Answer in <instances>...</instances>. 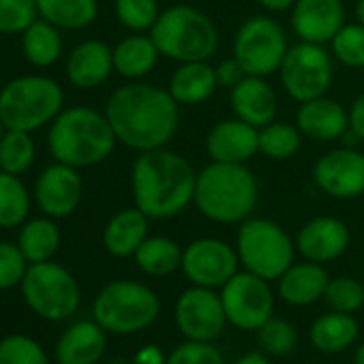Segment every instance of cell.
<instances>
[{
    "instance_id": "obj_36",
    "label": "cell",
    "mask_w": 364,
    "mask_h": 364,
    "mask_svg": "<svg viewBox=\"0 0 364 364\" xmlns=\"http://www.w3.org/2000/svg\"><path fill=\"white\" fill-rule=\"evenodd\" d=\"M330 54L347 69H364V26L345 24L330 41Z\"/></svg>"
},
{
    "instance_id": "obj_13",
    "label": "cell",
    "mask_w": 364,
    "mask_h": 364,
    "mask_svg": "<svg viewBox=\"0 0 364 364\" xmlns=\"http://www.w3.org/2000/svg\"><path fill=\"white\" fill-rule=\"evenodd\" d=\"M240 266L238 251L219 238H200L193 240L182 251L180 270L185 277L200 287H223Z\"/></svg>"
},
{
    "instance_id": "obj_29",
    "label": "cell",
    "mask_w": 364,
    "mask_h": 364,
    "mask_svg": "<svg viewBox=\"0 0 364 364\" xmlns=\"http://www.w3.org/2000/svg\"><path fill=\"white\" fill-rule=\"evenodd\" d=\"M22 54L33 67H39V69H48L56 65L63 56L60 28L37 18L22 33Z\"/></svg>"
},
{
    "instance_id": "obj_28",
    "label": "cell",
    "mask_w": 364,
    "mask_h": 364,
    "mask_svg": "<svg viewBox=\"0 0 364 364\" xmlns=\"http://www.w3.org/2000/svg\"><path fill=\"white\" fill-rule=\"evenodd\" d=\"M37 14L60 31H84L95 24L99 3L97 0H37Z\"/></svg>"
},
{
    "instance_id": "obj_11",
    "label": "cell",
    "mask_w": 364,
    "mask_h": 364,
    "mask_svg": "<svg viewBox=\"0 0 364 364\" xmlns=\"http://www.w3.org/2000/svg\"><path fill=\"white\" fill-rule=\"evenodd\" d=\"M279 77L285 92L298 103L323 97L334 80V58L326 46L298 41L296 46H289Z\"/></svg>"
},
{
    "instance_id": "obj_35",
    "label": "cell",
    "mask_w": 364,
    "mask_h": 364,
    "mask_svg": "<svg viewBox=\"0 0 364 364\" xmlns=\"http://www.w3.org/2000/svg\"><path fill=\"white\" fill-rule=\"evenodd\" d=\"M302 146V133L296 124L272 120L259 129V152L272 161L291 159Z\"/></svg>"
},
{
    "instance_id": "obj_27",
    "label": "cell",
    "mask_w": 364,
    "mask_h": 364,
    "mask_svg": "<svg viewBox=\"0 0 364 364\" xmlns=\"http://www.w3.org/2000/svg\"><path fill=\"white\" fill-rule=\"evenodd\" d=\"M148 221L150 219L137 206L116 213L103 230L107 253L114 257H133L139 245L148 238Z\"/></svg>"
},
{
    "instance_id": "obj_23",
    "label": "cell",
    "mask_w": 364,
    "mask_h": 364,
    "mask_svg": "<svg viewBox=\"0 0 364 364\" xmlns=\"http://www.w3.org/2000/svg\"><path fill=\"white\" fill-rule=\"evenodd\" d=\"M167 90L178 105H200L219 90L217 69L210 60L180 63L169 77Z\"/></svg>"
},
{
    "instance_id": "obj_7",
    "label": "cell",
    "mask_w": 364,
    "mask_h": 364,
    "mask_svg": "<svg viewBox=\"0 0 364 364\" xmlns=\"http://www.w3.org/2000/svg\"><path fill=\"white\" fill-rule=\"evenodd\" d=\"M159 296L137 281H114L105 285L92 306L95 321L116 334L148 328L159 315Z\"/></svg>"
},
{
    "instance_id": "obj_18",
    "label": "cell",
    "mask_w": 364,
    "mask_h": 364,
    "mask_svg": "<svg viewBox=\"0 0 364 364\" xmlns=\"http://www.w3.org/2000/svg\"><path fill=\"white\" fill-rule=\"evenodd\" d=\"M347 247L349 230L336 217H315L306 221L296 236V249L300 255L315 264H326L341 257Z\"/></svg>"
},
{
    "instance_id": "obj_34",
    "label": "cell",
    "mask_w": 364,
    "mask_h": 364,
    "mask_svg": "<svg viewBox=\"0 0 364 364\" xmlns=\"http://www.w3.org/2000/svg\"><path fill=\"white\" fill-rule=\"evenodd\" d=\"M37 156V146L26 131L7 129L3 139H0V171H7L14 176L26 173Z\"/></svg>"
},
{
    "instance_id": "obj_40",
    "label": "cell",
    "mask_w": 364,
    "mask_h": 364,
    "mask_svg": "<svg viewBox=\"0 0 364 364\" xmlns=\"http://www.w3.org/2000/svg\"><path fill=\"white\" fill-rule=\"evenodd\" d=\"M323 298H326V302L330 304L332 311L353 313L364 302V285L360 281L351 279V277H338V279H332L328 283Z\"/></svg>"
},
{
    "instance_id": "obj_46",
    "label": "cell",
    "mask_w": 364,
    "mask_h": 364,
    "mask_svg": "<svg viewBox=\"0 0 364 364\" xmlns=\"http://www.w3.org/2000/svg\"><path fill=\"white\" fill-rule=\"evenodd\" d=\"M167 358L163 355V351L156 345H146L137 351L133 364H165Z\"/></svg>"
},
{
    "instance_id": "obj_31",
    "label": "cell",
    "mask_w": 364,
    "mask_h": 364,
    "mask_svg": "<svg viewBox=\"0 0 364 364\" xmlns=\"http://www.w3.org/2000/svg\"><path fill=\"white\" fill-rule=\"evenodd\" d=\"M18 247L22 249L28 264L50 262L60 247V230L50 217L26 221L20 230Z\"/></svg>"
},
{
    "instance_id": "obj_47",
    "label": "cell",
    "mask_w": 364,
    "mask_h": 364,
    "mask_svg": "<svg viewBox=\"0 0 364 364\" xmlns=\"http://www.w3.org/2000/svg\"><path fill=\"white\" fill-rule=\"evenodd\" d=\"M255 3H259L264 9H268V11H272V14H281V11L291 9L296 0H255Z\"/></svg>"
},
{
    "instance_id": "obj_39",
    "label": "cell",
    "mask_w": 364,
    "mask_h": 364,
    "mask_svg": "<svg viewBox=\"0 0 364 364\" xmlns=\"http://www.w3.org/2000/svg\"><path fill=\"white\" fill-rule=\"evenodd\" d=\"M37 18V0H0V35H22Z\"/></svg>"
},
{
    "instance_id": "obj_49",
    "label": "cell",
    "mask_w": 364,
    "mask_h": 364,
    "mask_svg": "<svg viewBox=\"0 0 364 364\" xmlns=\"http://www.w3.org/2000/svg\"><path fill=\"white\" fill-rule=\"evenodd\" d=\"M353 14H355V22H360L364 26V0H355Z\"/></svg>"
},
{
    "instance_id": "obj_14",
    "label": "cell",
    "mask_w": 364,
    "mask_h": 364,
    "mask_svg": "<svg viewBox=\"0 0 364 364\" xmlns=\"http://www.w3.org/2000/svg\"><path fill=\"white\" fill-rule=\"evenodd\" d=\"M313 180L328 198L355 200L364 196V154L351 146L328 150L315 161Z\"/></svg>"
},
{
    "instance_id": "obj_2",
    "label": "cell",
    "mask_w": 364,
    "mask_h": 364,
    "mask_svg": "<svg viewBox=\"0 0 364 364\" xmlns=\"http://www.w3.org/2000/svg\"><path fill=\"white\" fill-rule=\"evenodd\" d=\"M198 171L187 156L165 148L137 152L131 165V191L135 206L156 221L185 213L196 198Z\"/></svg>"
},
{
    "instance_id": "obj_38",
    "label": "cell",
    "mask_w": 364,
    "mask_h": 364,
    "mask_svg": "<svg viewBox=\"0 0 364 364\" xmlns=\"http://www.w3.org/2000/svg\"><path fill=\"white\" fill-rule=\"evenodd\" d=\"M259 347L270 355H287L298 345V332L296 328L285 319L270 317L259 330H257Z\"/></svg>"
},
{
    "instance_id": "obj_4",
    "label": "cell",
    "mask_w": 364,
    "mask_h": 364,
    "mask_svg": "<svg viewBox=\"0 0 364 364\" xmlns=\"http://www.w3.org/2000/svg\"><path fill=\"white\" fill-rule=\"evenodd\" d=\"M259 202V185L247 163L213 161L198 171L196 208L215 223H242Z\"/></svg>"
},
{
    "instance_id": "obj_33",
    "label": "cell",
    "mask_w": 364,
    "mask_h": 364,
    "mask_svg": "<svg viewBox=\"0 0 364 364\" xmlns=\"http://www.w3.org/2000/svg\"><path fill=\"white\" fill-rule=\"evenodd\" d=\"M31 213V196L20 176L0 171V228L24 225Z\"/></svg>"
},
{
    "instance_id": "obj_26",
    "label": "cell",
    "mask_w": 364,
    "mask_h": 364,
    "mask_svg": "<svg viewBox=\"0 0 364 364\" xmlns=\"http://www.w3.org/2000/svg\"><path fill=\"white\" fill-rule=\"evenodd\" d=\"M161 54L150 33H131L114 48V71L129 80L139 82L156 67Z\"/></svg>"
},
{
    "instance_id": "obj_51",
    "label": "cell",
    "mask_w": 364,
    "mask_h": 364,
    "mask_svg": "<svg viewBox=\"0 0 364 364\" xmlns=\"http://www.w3.org/2000/svg\"><path fill=\"white\" fill-rule=\"evenodd\" d=\"M5 131H7V127L3 124V120H0V139H3V135H5Z\"/></svg>"
},
{
    "instance_id": "obj_17",
    "label": "cell",
    "mask_w": 364,
    "mask_h": 364,
    "mask_svg": "<svg viewBox=\"0 0 364 364\" xmlns=\"http://www.w3.org/2000/svg\"><path fill=\"white\" fill-rule=\"evenodd\" d=\"M343 26V0H296L291 7V28L300 41L330 46V41Z\"/></svg>"
},
{
    "instance_id": "obj_21",
    "label": "cell",
    "mask_w": 364,
    "mask_h": 364,
    "mask_svg": "<svg viewBox=\"0 0 364 364\" xmlns=\"http://www.w3.org/2000/svg\"><path fill=\"white\" fill-rule=\"evenodd\" d=\"M114 73V50L99 41L88 39L75 46L67 58V80L80 90L103 86Z\"/></svg>"
},
{
    "instance_id": "obj_22",
    "label": "cell",
    "mask_w": 364,
    "mask_h": 364,
    "mask_svg": "<svg viewBox=\"0 0 364 364\" xmlns=\"http://www.w3.org/2000/svg\"><path fill=\"white\" fill-rule=\"evenodd\" d=\"M230 103H232L236 118L257 129L277 120L279 99L266 77L245 75V80L230 90Z\"/></svg>"
},
{
    "instance_id": "obj_19",
    "label": "cell",
    "mask_w": 364,
    "mask_h": 364,
    "mask_svg": "<svg viewBox=\"0 0 364 364\" xmlns=\"http://www.w3.org/2000/svg\"><path fill=\"white\" fill-rule=\"evenodd\" d=\"M206 150L219 163H249L259 152V129L240 118L221 120L210 129Z\"/></svg>"
},
{
    "instance_id": "obj_3",
    "label": "cell",
    "mask_w": 364,
    "mask_h": 364,
    "mask_svg": "<svg viewBox=\"0 0 364 364\" xmlns=\"http://www.w3.org/2000/svg\"><path fill=\"white\" fill-rule=\"evenodd\" d=\"M118 139L105 116L88 105L63 109L48 131V148L58 163L92 167L112 156Z\"/></svg>"
},
{
    "instance_id": "obj_8",
    "label": "cell",
    "mask_w": 364,
    "mask_h": 364,
    "mask_svg": "<svg viewBox=\"0 0 364 364\" xmlns=\"http://www.w3.org/2000/svg\"><path fill=\"white\" fill-rule=\"evenodd\" d=\"M236 251L247 272L277 281L294 264V240L270 219H247L238 230Z\"/></svg>"
},
{
    "instance_id": "obj_12",
    "label": "cell",
    "mask_w": 364,
    "mask_h": 364,
    "mask_svg": "<svg viewBox=\"0 0 364 364\" xmlns=\"http://www.w3.org/2000/svg\"><path fill=\"white\" fill-rule=\"evenodd\" d=\"M221 300L228 321L242 330H259L274 309V296L266 279L253 272H236L223 287Z\"/></svg>"
},
{
    "instance_id": "obj_45",
    "label": "cell",
    "mask_w": 364,
    "mask_h": 364,
    "mask_svg": "<svg viewBox=\"0 0 364 364\" xmlns=\"http://www.w3.org/2000/svg\"><path fill=\"white\" fill-rule=\"evenodd\" d=\"M349 129L364 141V92H360L349 105Z\"/></svg>"
},
{
    "instance_id": "obj_50",
    "label": "cell",
    "mask_w": 364,
    "mask_h": 364,
    "mask_svg": "<svg viewBox=\"0 0 364 364\" xmlns=\"http://www.w3.org/2000/svg\"><path fill=\"white\" fill-rule=\"evenodd\" d=\"M355 364H364V343H362L360 349L355 351Z\"/></svg>"
},
{
    "instance_id": "obj_37",
    "label": "cell",
    "mask_w": 364,
    "mask_h": 364,
    "mask_svg": "<svg viewBox=\"0 0 364 364\" xmlns=\"http://www.w3.org/2000/svg\"><path fill=\"white\" fill-rule=\"evenodd\" d=\"M114 11L131 33H150L161 16L156 0H114Z\"/></svg>"
},
{
    "instance_id": "obj_42",
    "label": "cell",
    "mask_w": 364,
    "mask_h": 364,
    "mask_svg": "<svg viewBox=\"0 0 364 364\" xmlns=\"http://www.w3.org/2000/svg\"><path fill=\"white\" fill-rule=\"evenodd\" d=\"M28 266L31 264L18 245L0 242V291L22 285V279H24Z\"/></svg>"
},
{
    "instance_id": "obj_6",
    "label": "cell",
    "mask_w": 364,
    "mask_h": 364,
    "mask_svg": "<svg viewBox=\"0 0 364 364\" xmlns=\"http://www.w3.org/2000/svg\"><path fill=\"white\" fill-rule=\"evenodd\" d=\"M60 84L48 75H20L0 88V120L7 129L39 131L65 109Z\"/></svg>"
},
{
    "instance_id": "obj_9",
    "label": "cell",
    "mask_w": 364,
    "mask_h": 364,
    "mask_svg": "<svg viewBox=\"0 0 364 364\" xmlns=\"http://www.w3.org/2000/svg\"><path fill=\"white\" fill-rule=\"evenodd\" d=\"M26 304L50 321L71 317L80 306V285L75 277L54 262L31 264L22 279Z\"/></svg>"
},
{
    "instance_id": "obj_43",
    "label": "cell",
    "mask_w": 364,
    "mask_h": 364,
    "mask_svg": "<svg viewBox=\"0 0 364 364\" xmlns=\"http://www.w3.org/2000/svg\"><path fill=\"white\" fill-rule=\"evenodd\" d=\"M165 364H225V360L210 341H187L169 353Z\"/></svg>"
},
{
    "instance_id": "obj_30",
    "label": "cell",
    "mask_w": 364,
    "mask_h": 364,
    "mask_svg": "<svg viewBox=\"0 0 364 364\" xmlns=\"http://www.w3.org/2000/svg\"><path fill=\"white\" fill-rule=\"evenodd\" d=\"M182 251L176 240L167 236H148L139 249L135 251L133 259L137 268L150 277H167L182 266Z\"/></svg>"
},
{
    "instance_id": "obj_1",
    "label": "cell",
    "mask_w": 364,
    "mask_h": 364,
    "mask_svg": "<svg viewBox=\"0 0 364 364\" xmlns=\"http://www.w3.org/2000/svg\"><path fill=\"white\" fill-rule=\"evenodd\" d=\"M105 116L122 146L146 152L165 148L173 139L180 124V105L167 88L139 80L109 95Z\"/></svg>"
},
{
    "instance_id": "obj_53",
    "label": "cell",
    "mask_w": 364,
    "mask_h": 364,
    "mask_svg": "<svg viewBox=\"0 0 364 364\" xmlns=\"http://www.w3.org/2000/svg\"><path fill=\"white\" fill-rule=\"evenodd\" d=\"M362 285H364V283H362Z\"/></svg>"
},
{
    "instance_id": "obj_10",
    "label": "cell",
    "mask_w": 364,
    "mask_h": 364,
    "mask_svg": "<svg viewBox=\"0 0 364 364\" xmlns=\"http://www.w3.org/2000/svg\"><path fill=\"white\" fill-rule=\"evenodd\" d=\"M287 50L289 41L285 28L270 16H253L236 31L232 54L247 75L270 77L279 73Z\"/></svg>"
},
{
    "instance_id": "obj_16",
    "label": "cell",
    "mask_w": 364,
    "mask_h": 364,
    "mask_svg": "<svg viewBox=\"0 0 364 364\" xmlns=\"http://www.w3.org/2000/svg\"><path fill=\"white\" fill-rule=\"evenodd\" d=\"M84 198V180L77 167L65 163L48 165L35 182V202L50 219H65L77 210Z\"/></svg>"
},
{
    "instance_id": "obj_44",
    "label": "cell",
    "mask_w": 364,
    "mask_h": 364,
    "mask_svg": "<svg viewBox=\"0 0 364 364\" xmlns=\"http://www.w3.org/2000/svg\"><path fill=\"white\" fill-rule=\"evenodd\" d=\"M217 80H219V88H234V86H238L242 80H245V69L240 67V63L232 56L230 60H223V63H219L217 67Z\"/></svg>"
},
{
    "instance_id": "obj_25",
    "label": "cell",
    "mask_w": 364,
    "mask_h": 364,
    "mask_svg": "<svg viewBox=\"0 0 364 364\" xmlns=\"http://www.w3.org/2000/svg\"><path fill=\"white\" fill-rule=\"evenodd\" d=\"M105 353V330L97 321L73 323L56 345L58 364H97Z\"/></svg>"
},
{
    "instance_id": "obj_41",
    "label": "cell",
    "mask_w": 364,
    "mask_h": 364,
    "mask_svg": "<svg viewBox=\"0 0 364 364\" xmlns=\"http://www.w3.org/2000/svg\"><path fill=\"white\" fill-rule=\"evenodd\" d=\"M0 364H48V355L33 338L11 334L0 341Z\"/></svg>"
},
{
    "instance_id": "obj_20",
    "label": "cell",
    "mask_w": 364,
    "mask_h": 364,
    "mask_svg": "<svg viewBox=\"0 0 364 364\" xmlns=\"http://www.w3.org/2000/svg\"><path fill=\"white\" fill-rule=\"evenodd\" d=\"M296 127L304 137L313 141H336L343 139V135L349 131V109L323 95L300 103L296 114Z\"/></svg>"
},
{
    "instance_id": "obj_32",
    "label": "cell",
    "mask_w": 364,
    "mask_h": 364,
    "mask_svg": "<svg viewBox=\"0 0 364 364\" xmlns=\"http://www.w3.org/2000/svg\"><path fill=\"white\" fill-rule=\"evenodd\" d=\"M358 336V323L349 313H326L311 326V341L319 351L338 353Z\"/></svg>"
},
{
    "instance_id": "obj_24",
    "label": "cell",
    "mask_w": 364,
    "mask_h": 364,
    "mask_svg": "<svg viewBox=\"0 0 364 364\" xmlns=\"http://www.w3.org/2000/svg\"><path fill=\"white\" fill-rule=\"evenodd\" d=\"M330 279L321 264L302 262L291 264L279 279V296L291 306H306L323 298Z\"/></svg>"
},
{
    "instance_id": "obj_48",
    "label": "cell",
    "mask_w": 364,
    "mask_h": 364,
    "mask_svg": "<svg viewBox=\"0 0 364 364\" xmlns=\"http://www.w3.org/2000/svg\"><path fill=\"white\" fill-rule=\"evenodd\" d=\"M234 364H270V360L266 355H262L259 351H255V353H249V355L236 360Z\"/></svg>"
},
{
    "instance_id": "obj_5",
    "label": "cell",
    "mask_w": 364,
    "mask_h": 364,
    "mask_svg": "<svg viewBox=\"0 0 364 364\" xmlns=\"http://www.w3.org/2000/svg\"><path fill=\"white\" fill-rule=\"evenodd\" d=\"M159 54L173 63L210 60L219 50V28L200 9L173 5L161 11L150 31Z\"/></svg>"
},
{
    "instance_id": "obj_52",
    "label": "cell",
    "mask_w": 364,
    "mask_h": 364,
    "mask_svg": "<svg viewBox=\"0 0 364 364\" xmlns=\"http://www.w3.org/2000/svg\"><path fill=\"white\" fill-rule=\"evenodd\" d=\"M343 3H345V0H343ZM353 3H355V0H353Z\"/></svg>"
},
{
    "instance_id": "obj_15",
    "label": "cell",
    "mask_w": 364,
    "mask_h": 364,
    "mask_svg": "<svg viewBox=\"0 0 364 364\" xmlns=\"http://www.w3.org/2000/svg\"><path fill=\"white\" fill-rule=\"evenodd\" d=\"M228 315L221 294L210 287H191L176 302V323L189 341H215L225 328Z\"/></svg>"
}]
</instances>
